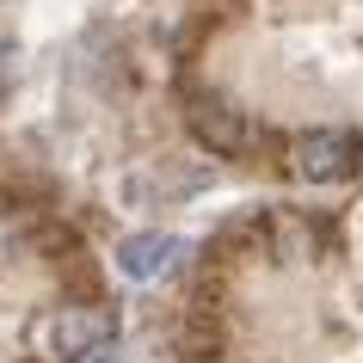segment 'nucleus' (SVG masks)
I'll return each mask as SVG.
<instances>
[{"label": "nucleus", "instance_id": "nucleus-2", "mask_svg": "<svg viewBox=\"0 0 363 363\" xmlns=\"http://www.w3.org/2000/svg\"><path fill=\"white\" fill-rule=\"evenodd\" d=\"M179 259H185V240H179V234H160V228H142V234H130V240H117V271H123L130 284L167 277Z\"/></svg>", "mask_w": 363, "mask_h": 363}, {"label": "nucleus", "instance_id": "nucleus-5", "mask_svg": "<svg viewBox=\"0 0 363 363\" xmlns=\"http://www.w3.org/2000/svg\"><path fill=\"white\" fill-rule=\"evenodd\" d=\"M13 74H19V43L0 38V86H13Z\"/></svg>", "mask_w": 363, "mask_h": 363}, {"label": "nucleus", "instance_id": "nucleus-6", "mask_svg": "<svg viewBox=\"0 0 363 363\" xmlns=\"http://www.w3.org/2000/svg\"><path fill=\"white\" fill-rule=\"evenodd\" d=\"M80 363H123V351H117V339H105V345H93Z\"/></svg>", "mask_w": 363, "mask_h": 363}, {"label": "nucleus", "instance_id": "nucleus-1", "mask_svg": "<svg viewBox=\"0 0 363 363\" xmlns=\"http://www.w3.org/2000/svg\"><path fill=\"white\" fill-rule=\"evenodd\" d=\"M357 167H363V142L351 130H308L296 142V172L308 185H333V179H345Z\"/></svg>", "mask_w": 363, "mask_h": 363}, {"label": "nucleus", "instance_id": "nucleus-4", "mask_svg": "<svg viewBox=\"0 0 363 363\" xmlns=\"http://www.w3.org/2000/svg\"><path fill=\"white\" fill-rule=\"evenodd\" d=\"M191 130H197V142H210L216 154H234V148H240V135H247V123H240V111H234L228 99H197Z\"/></svg>", "mask_w": 363, "mask_h": 363}, {"label": "nucleus", "instance_id": "nucleus-3", "mask_svg": "<svg viewBox=\"0 0 363 363\" xmlns=\"http://www.w3.org/2000/svg\"><path fill=\"white\" fill-rule=\"evenodd\" d=\"M43 351L50 357H86L93 345L111 339V320L105 314H93V308H68V314H56V320H43Z\"/></svg>", "mask_w": 363, "mask_h": 363}]
</instances>
